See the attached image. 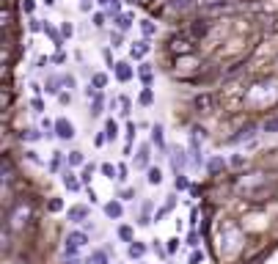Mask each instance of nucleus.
<instances>
[{"instance_id":"obj_1","label":"nucleus","mask_w":278,"mask_h":264,"mask_svg":"<svg viewBox=\"0 0 278 264\" xmlns=\"http://www.w3.org/2000/svg\"><path fill=\"white\" fill-rule=\"evenodd\" d=\"M209 30H212V19L209 17H204V14H198V17H193L187 22V33H190V39H207L209 36Z\"/></svg>"},{"instance_id":"obj_2","label":"nucleus","mask_w":278,"mask_h":264,"mask_svg":"<svg viewBox=\"0 0 278 264\" xmlns=\"http://www.w3.org/2000/svg\"><path fill=\"white\" fill-rule=\"evenodd\" d=\"M168 160H171L174 174H185V168H187V160H190V152H187V149L174 146V149H168Z\"/></svg>"},{"instance_id":"obj_3","label":"nucleus","mask_w":278,"mask_h":264,"mask_svg":"<svg viewBox=\"0 0 278 264\" xmlns=\"http://www.w3.org/2000/svg\"><path fill=\"white\" fill-rule=\"evenodd\" d=\"M113 77H116L118 83H130V80H135V75H138V66H132L130 61H116V66H113Z\"/></svg>"},{"instance_id":"obj_4","label":"nucleus","mask_w":278,"mask_h":264,"mask_svg":"<svg viewBox=\"0 0 278 264\" xmlns=\"http://www.w3.org/2000/svg\"><path fill=\"white\" fill-rule=\"evenodd\" d=\"M149 143L157 146V154H160V157H168V143H166V129H163V124H152Z\"/></svg>"},{"instance_id":"obj_5","label":"nucleus","mask_w":278,"mask_h":264,"mask_svg":"<svg viewBox=\"0 0 278 264\" xmlns=\"http://www.w3.org/2000/svg\"><path fill=\"white\" fill-rule=\"evenodd\" d=\"M55 138H58V141H72V138H75V124L66 116L55 118Z\"/></svg>"},{"instance_id":"obj_6","label":"nucleus","mask_w":278,"mask_h":264,"mask_svg":"<svg viewBox=\"0 0 278 264\" xmlns=\"http://www.w3.org/2000/svg\"><path fill=\"white\" fill-rule=\"evenodd\" d=\"M256 129H259V127H256V124H248V127L237 129V135H229L223 143H226V146H240V143H243V141H251V138L256 135Z\"/></svg>"},{"instance_id":"obj_7","label":"nucleus","mask_w":278,"mask_h":264,"mask_svg":"<svg viewBox=\"0 0 278 264\" xmlns=\"http://www.w3.org/2000/svg\"><path fill=\"white\" fill-rule=\"evenodd\" d=\"M152 168V143H141L135 154V171H149Z\"/></svg>"},{"instance_id":"obj_8","label":"nucleus","mask_w":278,"mask_h":264,"mask_svg":"<svg viewBox=\"0 0 278 264\" xmlns=\"http://www.w3.org/2000/svg\"><path fill=\"white\" fill-rule=\"evenodd\" d=\"M61 182H64V187L69 190V193H80V190H83V182H80V176H77L75 171L69 168V165H66L64 174H61Z\"/></svg>"},{"instance_id":"obj_9","label":"nucleus","mask_w":278,"mask_h":264,"mask_svg":"<svg viewBox=\"0 0 278 264\" xmlns=\"http://www.w3.org/2000/svg\"><path fill=\"white\" fill-rule=\"evenodd\" d=\"M149 50H152L149 39H138V41H132V47H130V61H138V64H143V58L149 55Z\"/></svg>"},{"instance_id":"obj_10","label":"nucleus","mask_w":278,"mask_h":264,"mask_svg":"<svg viewBox=\"0 0 278 264\" xmlns=\"http://www.w3.org/2000/svg\"><path fill=\"white\" fill-rule=\"evenodd\" d=\"M61 91H64V75H47L44 77V94L58 96Z\"/></svg>"},{"instance_id":"obj_11","label":"nucleus","mask_w":278,"mask_h":264,"mask_svg":"<svg viewBox=\"0 0 278 264\" xmlns=\"http://www.w3.org/2000/svg\"><path fill=\"white\" fill-rule=\"evenodd\" d=\"M89 215H91V209L86 204H75V206H69V209H66L69 223H86V220H89Z\"/></svg>"},{"instance_id":"obj_12","label":"nucleus","mask_w":278,"mask_h":264,"mask_svg":"<svg viewBox=\"0 0 278 264\" xmlns=\"http://www.w3.org/2000/svg\"><path fill=\"white\" fill-rule=\"evenodd\" d=\"M102 212H105L110 220H121V217H124V204H121V198H113L102 206Z\"/></svg>"},{"instance_id":"obj_13","label":"nucleus","mask_w":278,"mask_h":264,"mask_svg":"<svg viewBox=\"0 0 278 264\" xmlns=\"http://www.w3.org/2000/svg\"><path fill=\"white\" fill-rule=\"evenodd\" d=\"M146 251H149V245L146 242H130V245H127V259H132V262H141L143 256H146Z\"/></svg>"},{"instance_id":"obj_14","label":"nucleus","mask_w":278,"mask_h":264,"mask_svg":"<svg viewBox=\"0 0 278 264\" xmlns=\"http://www.w3.org/2000/svg\"><path fill=\"white\" fill-rule=\"evenodd\" d=\"M138 77H141L143 88H152V83H154V69H152V64H149V61L138 64Z\"/></svg>"},{"instance_id":"obj_15","label":"nucleus","mask_w":278,"mask_h":264,"mask_svg":"<svg viewBox=\"0 0 278 264\" xmlns=\"http://www.w3.org/2000/svg\"><path fill=\"white\" fill-rule=\"evenodd\" d=\"M220 171H226V160H223V154H212V157L207 160V174H209V176H218Z\"/></svg>"},{"instance_id":"obj_16","label":"nucleus","mask_w":278,"mask_h":264,"mask_svg":"<svg viewBox=\"0 0 278 264\" xmlns=\"http://www.w3.org/2000/svg\"><path fill=\"white\" fill-rule=\"evenodd\" d=\"M110 22H113V30H121V33H127V30L132 28V22H135V19H132V14H118V17H113Z\"/></svg>"},{"instance_id":"obj_17","label":"nucleus","mask_w":278,"mask_h":264,"mask_svg":"<svg viewBox=\"0 0 278 264\" xmlns=\"http://www.w3.org/2000/svg\"><path fill=\"white\" fill-rule=\"evenodd\" d=\"M102 132H105V138H107V143H113L118 138V132H121V127H118V121L116 118H105V129H102Z\"/></svg>"},{"instance_id":"obj_18","label":"nucleus","mask_w":278,"mask_h":264,"mask_svg":"<svg viewBox=\"0 0 278 264\" xmlns=\"http://www.w3.org/2000/svg\"><path fill=\"white\" fill-rule=\"evenodd\" d=\"M83 264H110V259H107V248H96V251H91V256L86 259Z\"/></svg>"},{"instance_id":"obj_19","label":"nucleus","mask_w":278,"mask_h":264,"mask_svg":"<svg viewBox=\"0 0 278 264\" xmlns=\"http://www.w3.org/2000/svg\"><path fill=\"white\" fill-rule=\"evenodd\" d=\"M141 33H143V39H154V36H157V25H154V19H141Z\"/></svg>"},{"instance_id":"obj_20","label":"nucleus","mask_w":278,"mask_h":264,"mask_svg":"<svg viewBox=\"0 0 278 264\" xmlns=\"http://www.w3.org/2000/svg\"><path fill=\"white\" fill-rule=\"evenodd\" d=\"M96 171H99V168H96L94 163H86L83 165V171H80V182H83V187H89V184H91V176H94Z\"/></svg>"},{"instance_id":"obj_21","label":"nucleus","mask_w":278,"mask_h":264,"mask_svg":"<svg viewBox=\"0 0 278 264\" xmlns=\"http://www.w3.org/2000/svg\"><path fill=\"white\" fill-rule=\"evenodd\" d=\"M138 105L141 107H152L154 105V88H143L141 94H138Z\"/></svg>"},{"instance_id":"obj_22","label":"nucleus","mask_w":278,"mask_h":264,"mask_svg":"<svg viewBox=\"0 0 278 264\" xmlns=\"http://www.w3.org/2000/svg\"><path fill=\"white\" fill-rule=\"evenodd\" d=\"M66 165H69V168H77V165H86V154L83 152H69L66 154Z\"/></svg>"},{"instance_id":"obj_23","label":"nucleus","mask_w":278,"mask_h":264,"mask_svg":"<svg viewBox=\"0 0 278 264\" xmlns=\"http://www.w3.org/2000/svg\"><path fill=\"white\" fill-rule=\"evenodd\" d=\"M116 234H118V240H121V242H127V245H130V242H135V231H132V226H118V231H116Z\"/></svg>"},{"instance_id":"obj_24","label":"nucleus","mask_w":278,"mask_h":264,"mask_svg":"<svg viewBox=\"0 0 278 264\" xmlns=\"http://www.w3.org/2000/svg\"><path fill=\"white\" fill-rule=\"evenodd\" d=\"M66 242H72V245H77V248H83L86 242H89V234H86V231H69Z\"/></svg>"},{"instance_id":"obj_25","label":"nucleus","mask_w":278,"mask_h":264,"mask_svg":"<svg viewBox=\"0 0 278 264\" xmlns=\"http://www.w3.org/2000/svg\"><path fill=\"white\" fill-rule=\"evenodd\" d=\"M91 86L96 88V91H102V88L107 86V72H94V75H91Z\"/></svg>"},{"instance_id":"obj_26","label":"nucleus","mask_w":278,"mask_h":264,"mask_svg":"<svg viewBox=\"0 0 278 264\" xmlns=\"http://www.w3.org/2000/svg\"><path fill=\"white\" fill-rule=\"evenodd\" d=\"M99 174L105 176V179H118V165H113V163H102V165H99Z\"/></svg>"},{"instance_id":"obj_27","label":"nucleus","mask_w":278,"mask_h":264,"mask_svg":"<svg viewBox=\"0 0 278 264\" xmlns=\"http://www.w3.org/2000/svg\"><path fill=\"white\" fill-rule=\"evenodd\" d=\"M19 138H22V141H28V143H33V141H39V138H44V132L28 127V129H22V132H19Z\"/></svg>"},{"instance_id":"obj_28","label":"nucleus","mask_w":278,"mask_h":264,"mask_svg":"<svg viewBox=\"0 0 278 264\" xmlns=\"http://www.w3.org/2000/svg\"><path fill=\"white\" fill-rule=\"evenodd\" d=\"M146 182L149 184H160L163 182V171L157 168V165H152V168L146 171Z\"/></svg>"},{"instance_id":"obj_29","label":"nucleus","mask_w":278,"mask_h":264,"mask_svg":"<svg viewBox=\"0 0 278 264\" xmlns=\"http://www.w3.org/2000/svg\"><path fill=\"white\" fill-rule=\"evenodd\" d=\"M187 248H193V251H198V245H201V231L198 229H190V234H187Z\"/></svg>"},{"instance_id":"obj_30","label":"nucleus","mask_w":278,"mask_h":264,"mask_svg":"<svg viewBox=\"0 0 278 264\" xmlns=\"http://www.w3.org/2000/svg\"><path fill=\"white\" fill-rule=\"evenodd\" d=\"M44 33H47L50 39L55 41V47H58V50L64 47V36H61V30H55V28H53V25H50V22H47V28H44Z\"/></svg>"},{"instance_id":"obj_31","label":"nucleus","mask_w":278,"mask_h":264,"mask_svg":"<svg viewBox=\"0 0 278 264\" xmlns=\"http://www.w3.org/2000/svg\"><path fill=\"white\" fill-rule=\"evenodd\" d=\"M174 190H177V193H182V190H190L187 174H177V176H174Z\"/></svg>"},{"instance_id":"obj_32","label":"nucleus","mask_w":278,"mask_h":264,"mask_svg":"<svg viewBox=\"0 0 278 264\" xmlns=\"http://www.w3.org/2000/svg\"><path fill=\"white\" fill-rule=\"evenodd\" d=\"M107 19H110V17H107V11H94V17H91V22H94V28H105V25H107Z\"/></svg>"},{"instance_id":"obj_33","label":"nucleus","mask_w":278,"mask_h":264,"mask_svg":"<svg viewBox=\"0 0 278 264\" xmlns=\"http://www.w3.org/2000/svg\"><path fill=\"white\" fill-rule=\"evenodd\" d=\"M44 28H47V22H42V19H36V17H28V30L30 33H42Z\"/></svg>"},{"instance_id":"obj_34","label":"nucleus","mask_w":278,"mask_h":264,"mask_svg":"<svg viewBox=\"0 0 278 264\" xmlns=\"http://www.w3.org/2000/svg\"><path fill=\"white\" fill-rule=\"evenodd\" d=\"M102 105H105V96H102V94L96 96V99H91V116H94V118L102 116Z\"/></svg>"},{"instance_id":"obj_35","label":"nucleus","mask_w":278,"mask_h":264,"mask_svg":"<svg viewBox=\"0 0 278 264\" xmlns=\"http://www.w3.org/2000/svg\"><path fill=\"white\" fill-rule=\"evenodd\" d=\"M19 11L28 14V17H33V11H36V0H19Z\"/></svg>"},{"instance_id":"obj_36","label":"nucleus","mask_w":278,"mask_h":264,"mask_svg":"<svg viewBox=\"0 0 278 264\" xmlns=\"http://www.w3.org/2000/svg\"><path fill=\"white\" fill-rule=\"evenodd\" d=\"M135 129H138V124H135V121H127V127H124V138H127V143H135Z\"/></svg>"},{"instance_id":"obj_37","label":"nucleus","mask_w":278,"mask_h":264,"mask_svg":"<svg viewBox=\"0 0 278 264\" xmlns=\"http://www.w3.org/2000/svg\"><path fill=\"white\" fill-rule=\"evenodd\" d=\"M118 107H121V110H118L121 116H130L132 113V102L127 99V96H118Z\"/></svg>"},{"instance_id":"obj_38","label":"nucleus","mask_w":278,"mask_h":264,"mask_svg":"<svg viewBox=\"0 0 278 264\" xmlns=\"http://www.w3.org/2000/svg\"><path fill=\"white\" fill-rule=\"evenodd\" d=\"M187 264H204V251H201V248H198V251H190Z\"/></svg>"},{"instance_id":"obj_39","label":"nucleus","mask_w":278,"mask_h":264,"mask_svg":"<svg viewBox=\"0 0 278 264\" xmlns=\"http://www.w3.org/2000/svg\"><path fill=\"white\" fill-rule=\"evenodd\" d=\"M262 129H265V132H278V116L267 118V121L262 124Z\"/></svg>"},{"instance_id":"obj_40","label":"nucleus","mask_w":278,"mask_h":264,"mask_svg":"<svg viewBox=\"0 0 278 264\" xmlns=\"http://www.w3.org/2000/svg\"><path fill=\"white\" fill-rule=\"evenodd\" d=\"M61 36H64V39H72V36H75V25H72V22H61Z\"/></svg>"},{"instance_id":"obj_41","label":"nucleus","mask_w":278,"mask_h":264,"mask_svg":"<svg viewBox=\"0 0 278 264\" xmlns=\"http://www.w3.org/2000/svg\"><path fill=\"white\" fill-rule=\"evenodd\" d=\"M179 242H182V240H179V237H171V240H168V245H166L168 256H174V253L179 251Z\"/></svg>"},{"instance_id":"obj_42","label":"nucleus","mask_w":278,"mask_h":264,"mask_svg":"<svg viewBox=\"0 0 278 264\" xmlns=\"http://www.w3.org/2000/svg\"><path fill=\"white\" fill-rule=\"evenodd\" d=\"M121 41H124V33H121V30H110V44L113 47H121Z\"/></svg>"},{"instance_id":"obj_43","label":"nucleus","mask_w":278,"mask_h":264,"mask_svg":"<svg viewBox=\"0 0 278 264\" xmlns=\"http://www.w3.org/2000/svg\"><path fill=\"white\" fill-rule=\"evenodd\" d=\"M77 251H80L77 245H72V242H64V256H66V259H75Z\"/></svg>"},{"instance_id":"obj_44","label":"nucleus","mask_w":278,"mask_h":264,"mask_svg":"<svg viewBox=\"0 0 278 264\" xmlns=\"http://www.w3.org/2000/svg\"><path fill=\"white\" fill-rule=\"evenodd\" d=\"M193 105L195 107H209V105H212V96H207V94H204V96H195Z\"/></svg>"},{"instance_id":"obj_45","label":"nucleus","mask_w":278,"mask_h":264,"mask_svg":"<svg viewBox=\"0 0 278 264\" xmlns=\"http://www.w3.org/2000/svg\"><path fill=\"white\" fill-rule=\"evenodd\" d=\"M118 198H121V201H135V190H132V187L118 190Z\"/></svg>"},{"instance_id":"obj_46","label":"nucleus","mask_w":278,"mask_h":264,"mask_svg":"<svg viewBox=\"0 0 278 264\" xmlns=\"http://www.w3.org/2000/svg\"><path fill=\"white\" fill-rule=\"evenodd\" d=\"M102 58H105L107 69H113V66H116V61H113V53H110V47H102Z\"/></svg>"},{"instance_id":"obj_47","label":"nucleus","mask_w":278,"mask_h":264,"mask_svg":"<svg viewBox=\"0 0 278 264\" xmlns=\"http://www.w3.org/2000/svg\"><path fill=\"white\" fill-rule=\"evenodd\" d=\"M94 3H96V0H80L77 6H80V11H83V14H91V11H94Z\"/></svg>"},{"instance_id":"obj_48","label":"nucleus","mask_w":278,"mask_h":264,"mask_svg":"<svg viewBox=\"0 0 278 264\" xmlns=\"http://www.w3.org/2000/svg\"><path fill=\"white\" fill-rule=\"evenodd\" d=\"M30 107H33V113H42L44 110V99L42 96H33V99H30Z\"/></svg>"},{"instance_id":"obj_49","label":"nucleus","mask_w":278,"mask_h":264,"mask_svg":"<svg viewBox=\"0 0 278 264\" xmlns=\"http://www.w3.org/2000/svg\"><path fill=\"white\" fill-rule=\"evenodd\" d=\"M47 209H50V212H61V209H64V201H61V198H50Z\"/></svg>"},{"instance_id":"obj_50","label":"nucleus","mask_w":278,"mask_h":264,"mask_svg":"<svg viewBox=\"0 0 278 264\" xmlns=\"http://www.w3.org/2000/svg\"><path fill=\"white\" fill-rule=\"evenodd\" d=\"M229 165H231V168H243V165H245V157H243V154H234V157L229 160Z\"/></svg>"},{"instance_id":"obj_51","label":"nucleus","mask_w":278,"mask_h":264,"mask_svg":"<svg viewBox=\"0 0 278 264\" xmlns=\"http://www.w3.org/2000/svg\"><path fill=\"white\" fill-rule=\"evenodd\" d=\"M64 88H66V91H72V88H77V80H75V75H64Z\"/></svg>"},{"instance_id":"obj_52","label":"nucleus","mask_w":278,"mask_h":264,"mask_svg":"<svg viewBox=\"0 0 278 264\" xmlns=\"http://www.w3.org/2000/svg\"><path fill=\"white\" fill-rule=\"evenodd\" d=\"M127 176H130V168L124 163H118V182H127Z\"/></svg>"},{"instance_id":"obj_53","label":"nucleus","mask_w":278,"mask_h":264,"mask_svg":"<svg viewBox=\"0 0 278 264\" xmlns=\"http://www.w3.org/2000/svg\"><path fill=\"white\" fill-rule=\"evenodd\" d=\"M152 251L157 253V256H160V259H168V251L160 245V242H152Z\"/></svg>"},{"instance_id":"obj_54","label":"nucleus","mask_w":278,"mask_h":264,"mask_svg":"<svg viewBox=\"0 0 278 264\" xmlns=\"http://www.w3.org/2000/svg\"><path fill=\"white\" fill-rule=\"evenodd\" d=\"M58 105H72V91H61V94H58Z\"/></svg>"},{"instance_id":"obj_55","label":"nucleus","mask_w":278,"mask_h":264,"mask_svg":"<svg viewBox=\"0 0 278 264\" xmlns=\"http://www.w3.org/2000/svg\"><path fill=\"white\" fill-rule=\"evenodd\" d=\"M50 64H66V53H64V50H58V53L50 58Z\"/></svg>"},{"instance_id":"obj_56","label":"nucleus","mask_w":278,"mask_h":264,"mask_svg":"<svg viewBox=\"0 0 278 264\" xmlns=\"http://www.w3.org/2000/svg\"><path fill=\"white\" fill-rule=\"evenodd\" d=\"M174 206H177V195H168V198H166V204H163V209H166V212H171L174 209Z\"/></svg>"},{"instance_id":"obj_57","label":"nucleus","mask_w":278,"mask_h":264,"mask_svg":"<svg viewBox=\"0 0 278 264\" xmlns=\"http://www.w3.org/2000/svg\"><path fill=\"white\" fill-rule=\"evenodd\" d=\"M105 143H107L105 132H96V135H94V146H105Z\"/></svg>"},{"instance_id":"obj_58","label":"nucleus","mask_w":278,"mask_h":264,"mask_svg":"<svg viewBox=\"0 0 278 264\" xmlns=\"http://www.w3.org/2000/svg\"><path fill=\"white\" fill-rule=\"evenodd\" d=\"M86 195H89L91 204H96V201H99V198H96V193H94V187H86Z\"/></svg>"},{"instance_id":"obj_59","label":"nucleus","mask_w":278,"mask_h":264,"mask_svg":"<svg viewBox=\"0 0 278 264\" xmlns=\"http://www.w3.org/2000/svg\"><path fill=\"white\" fill-rule=\"evenodd\" d=\"M190 223H198V206H193V209H190Z\"/></svg>"},{"instance_id":"obj_60","label":"nucleus","mask_w":278,"mask_h":264,"mask_svg":"<svg viewBox=\"0 0 278 264\" xmlns=\"http://www.w3.org/2000/svg\"><path fill=\"white\" fill-rule=\"evenodd\" d=\"M96 6H102V8H105V11H107V8L113 6V0H96Z\"/></svg>"},{"instance_id":"obj_61","label":"nucleus","mask_w":278,"mask_h":264,"mask_svg":"<svg viewBox=\"0 0 278 264\" xmlns=\"http://www.w3.org/2000/svg\"><path fill=\"white\" fill-rule=\"evenodd\" d=\"M25 154H28V160H30V163H42V160H39V154H36V152H25Z\"/></svg>"},{"instance_id":"obj_62","label":"nucleus","mask_w":278,"mask_h":264,"mask_svg":"<svg viewBox=\"0 0 278 264\" xmlns=\"http://www.w3.org/2000/svg\"><path fill=\"white\" fill-rule=\"evenodd\" d=\"M66 264H83V262H80V259L75 256V259H66Z\"/></svg>"},{"instance_id":"obj_63","label":"nucleus","mask_w":278,"mask_h":264,"mask_svg":"<svg viewBox=\"0 0 278 264\" xmlns=\"http://www.w3.org/2000/svg\"><path fill=\"white\" fill-rule=\"evenodd\" d=\"M42 3H44L47 8H53V6H55V0H42Z\"/></svg>"},{"instance_id":"obj_64","label":"nucleus","mask_w":278,"mask_h":264,"mask_svg":"<svg viewBox=\"0 0 278 264\" xmlns=\"http://www.w3.org/2000/svg\"><path fill=\"white\" fill-rule=\"evenodd\" d=\"M124 3H130V6H132V3H138V0H124Z\"/></svg>"}]
</instances>
